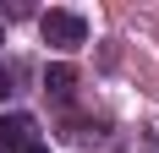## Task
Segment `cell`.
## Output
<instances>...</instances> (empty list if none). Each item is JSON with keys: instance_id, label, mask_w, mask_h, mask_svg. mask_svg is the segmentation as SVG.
<instances>
[{"instance_id": "2", "label": "cell", "mask_w": 159, "mask_h": 153, "mask_svg": "<svg viewBox=\"0 0 159 153\" xmlns=\"http://www.w3.org/2000/svg\"><path fill=\"white\" fill-rule=\"evenodd\" d=\"M22 142H33V120L28 115H0V153H16Z\"/></svg>"}, {"instance_id": "3", "label": "cell", "mask_w": 159, "mask_h": 153, "mask_svg": "<svg viewBox=\"0 0 159 153\" xmlns=\"http://www.w3.org/2000/svg\"><path fill=\"white\" fill-rule=\"evenodd\" d=\"M71 88H77V71L71 66H49L44 71V93L49 98H71Z\"/></svg>"}, {"instance_id": "5", "label": "cell", "mask_w": 159, "mask_h": 153, "mask_svg": "<svg viewBox=\"0 0 159 153\" xmlns=\"http://www.w3.org/2000/svg\"><path fill=\"white\" fill-rule=\"evenodd\" d=\"M6 93H11V71L0 66V98H6Z\"/></svg>"}, {"instance_id": "4", "label": "cell", "mask_w": 159, "mask_h": 153, "mask_svg": "<svg viewBox=\"0 0 159 153\" xmlns=\"http://www.w3.org/2000/svg\"><path fill=\"white\" fill-rule=\"evenodd\" d=\"M16 153H49V148H44V142H39V137H33V142H22V148H16Z\"/></svg>"}, {"instance_id": "1", "label": "cell", "mask_w": 159, "mask_h": 153, "mask_svg": "<svg viewBox=\"0 0 159 153\" xmlns=\"http://www.w3.org/2000/svg\"><path fill=\"white\" fill-rule=\"evenodd\" d=\"M39 33H44V44L61 49V55H71V49L88 44V22H82L77 11H44L39 16Z\"/></svg>"}, {"instance_id": "6", "label": "cell", "mask_w": 159, "mask_h": 153, "mask_svg": "<svg viewBox=\"0 0 159 153\" xmlns=\"http://www.w3.org/2000/svg\"><path fill=\"white\" fill-rule=\"evenodd\" d=\"M0 38H6V33H0Z\"/></svg>"}]
</instances>
